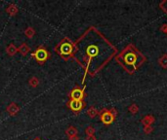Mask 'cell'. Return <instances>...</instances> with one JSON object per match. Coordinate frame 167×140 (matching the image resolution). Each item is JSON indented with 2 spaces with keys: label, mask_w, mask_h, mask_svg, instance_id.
Instances as JSON below:
<instances>
[{
  "label": "cell",
  "mask_w": 167,
  "mask_h": 140,
  "mask_svg": "<svg viewBox=\"0 0 167 140\" xmlns=\"http://www.w3.org/2000/svg\"><path fill=\"white\" fill-rule=\"evenodd\" d=\"M55 52L65 60H69L74 56V44L70 39L65 38L55 48Z\"/></svg>",
  "instance_id": "6da1fadb"
},
{
  "label": "cell",
  "mask_w": 167,
  "mask_h": 140,
  "mask_svg": "<svg viewBox=\"0 0 167 140\" xmlns=\"http://www.w3.org/2000/svg\"><path fill=\"white\" fill-rule=\"evenodd\" d=\"M32 54H33V57L35 58V59L38 62V63H40V64H43L47 59H49L51 57L50 53H49L46 49L43 48V47L37 48L36 51Z\"/></svg>",
  "instance_id": "7a4b0ae2"
},
{
  "label": "cell",
  "mask_w": 167,
  "mask_h": 140,
  "mask_svg": "<svg viewBox=\"0 0 167 140\" xmlns=\"http://www.w3.org/2000/svg\"><path fill=\"white\" fill-rule=\"evenodd\" d=\"M67 107H69L71 110H72L73 112H80L82 110V109L85 107V102L83 100H70L67 102Z\"/></svg>",
  "instance_id": "3957f363"
},
{
  "label": "cell",
  "mask_w": 167,
  "mask_h": 140,
  "mask_svg": "<svg viewBox=\"0 0 167 140\" xmlns=\"http://www.w3.org/2000/svg\"><path fill=\"white\" fill-rule=\"evenodd\" d=\"M100 116H101V120L105 125H110L111 123H113L114 121V117L113 115L110 114V112L107 109H104L103 111H101L100 113Z\"/></svg>",
  "instance_id": "277c9868"
},
{
  "label": "cell",
  "mask_w": 167,
  "mask_h": 140,
  "mask_svg": "<svg viewBox=\"0 0 167 140\" xmlns=\"http://www.w3.org/2000/svg\"><path fill=\"white\" fill-rule=\"evenodd\" d=\"M83 97H84V90L79 88H74L70 94V98L71 100H82Z\"/></svg>",
  "instance_id": "5b68a950"
},
{
  "label": "cell",
  "mask_w": 167,
  "mask_h": 140,
  "mask_svg": "<svg viewBox=\"0 0 167 140\" xmlns=\"http://www.w3.org/2000/svg\"><path fill=\"white\" fill-rule=\"evenodd\" d=\"M20 111V107H19L15 102H11L10 104L7 106V112L9 113L10 116H15L16 114Z\"/></svg>",
  "instance_id": "8992f818"
},
{
  "label": "cell",
  "mask_w": 167,
  "mask_h": 140,
  "mask_svg": "<svg viewBox=\"0 0 167 140\" xmlns=\"http://www.w3.org/2000/svg\"><path fill=\"white\" fill-rule=\"evenodd\" d=\"M136 59H137V58H136V54H132V53H129L127 54L126 56L124 57V60L125 62L130 64V65H134L135 62H136Z\"/></svg>",
  "instance_id": "52a82bcc"
},
{
  "label": "cell",
  "mask_w": 167,
  "mask_h": 140,
  "mask_svg": "<svg viewBox=\"0 0 167 140\" xmlns=\"http://www.w3.org/2000/svg\"><path fill=\"white\" fill-rule=\"evenodd\" d=\"M29 51H30V49H29V47L28 46V44H26V43H23L20 47L18 48V52L20 53L22 56H27V54L29 53Z\"/></svg>",
  "instance_id": "ba28073f"
},
{
  "label": "cell",
  "mask_w": 167,
  "mask_h": 140,
  "mask_svg": "<svg viewBox=\"0 0 167 140\" xmlns=\"http://www.w3.org/2000/svg\"><path fill=\"white\" fill-rule=\"evenodd\" d=\"M6 53H7L8 56L13 57L18 53V48L14 44H10L7 48H6Z\"/></svg>",
  "instance_id": "9c48e42d"
},
{
  "label": "cell",
  "mask_w": 167,
  "mask_h": 140,
  "mask_svg": "<svg viewBox=\"0 0 167 140\" xmlns=\"http://www.w3.org/2000/svg\"><path fill=\"white\" fill-rule=\"evenodd\" d=\"M153 122H154V118H153V116H152V115H148V116L142 119V124L144 125V126H152Z\"/></svg>",
  "instance_id": "30bf717a"
},
{
  "label": "cell",
  "mask_w": 167,
  "mask_h": 140,
  "mask_svg": "<svg viewBox=\"0 0 167 140\" xmlns=\"http://www.w3.org/2000/svg\"><path fill=\"white\" fill-rule=\"evenodd\" d=\"M65 132H66V134L69 136V137H71V136H75V135H77V133H78L77 130H76L74 126H72L67 127Z\"/></svg>",
  "instance_id": "8fae6325"
},
{
  "label": "cell",
  "mask_w": 167,
  "mask_h": 140,
  "mask_svg": "<svg viewBox=\"0 0 167 140\" xmlns=\"http://www.w3.org/2000/svg\"><path fill=\"white\" fill-rule=\"evenodd\" d=\"M6 12H7V13H8L11 17H14V16H16V14L18 13V8L16 7V5L11 4V5L8 6L7 9H6Z\"/></svg>",
  "instance_id": "7c38bea8"
},
{
  "label": "cell",
  "mask_w": 167,
  "mask_h": 140,
  "mask_svg": "<svg viewBox=\"0 0 167 140\" xmlns=\"http://www.w3.org/2000/svg\"><path fill=\"white\" fill-rule=\"evenodd\" d=\"M98 114H99V111L97 110V109H96L94 106L90 107L88 110H87V115H88L90 118H95Z\"/></svg>",
  "instance_id": "4fadbf2b"
},
{
  "label": "cell",
  "mask_w": 167,
  "mask_h": 140,
  "mask_svg": "<svg viewBox=\"0 0 167 140\" xmlns=\"http://www.w3.org/2000/svg\"><path fill=\"white\" fill-rule=\"evenodd\" d=\"M159 65L163 68H167V54H163L161 58H159L158 59Z\"/></svg>",
  "instance_id": "5bb4252c"
},
{
  "label": "cell",
  "mask_w": 167,
  "mask_h": 140,
  "mask_svg": "<svg viewBox=\"0 0 167 140\" xmlns=\"http://www.w3.org/2000/svg\"><path fill=\"white\" fill-rule=\"evenodd\" d=\"M28 84H29V86H30V87L36 88V87L39 85V80H38V78H36V77H32V78L29 79Z\"/></svg>",
  "instance_id": "9a60e30c"
},
{
  "label": "cell",
  "mask_w": 167,
  "mask_h": 140,
  "mask_svg": "<svg viewBox=\"0 0 167 140\" xmlns=\"http://www.w3.org/2000/svg\"><path fill=\"white\" fill-rule=\"evenodd\" d=\"M24 34H26V36H28V38H32L35 34V30L32 27H28L26 29V31H24Z\"/></svg>",
  "instance_id": "2e32d148"
},
{
  "label": "cell",
  "mask_w": 167,
  "mask_h": 140,
  "mask_svg": "<svg viewBox=\"0 0 167 140\" xmlns=\"http://www.w3.org/2000/svg\"><path fill=\"white\" fill-rule=\"evenodd\" d=\"M128 111L130 113H132V114H136L138 111H139V107L137 104H135V103H133V104H131L129 107H128Z\"/></svg>",
  "instance_id": "e0dca14e"
},
{
  "label": "cell",
  "mask_w": 167,
  "mask_h": 140,
  "mask_svg": "<svg viewBox=\"0 0 167 140\" xmlns=\"http://www.w3.org/2000/svg\"><path fill=\"white\" fill-rule=\"evenodd\" d=\"M95 129L92 126H87L85 129V133L87 135H94V133H95Z\"/></svg>",
  "instance_id": "ac0fdd59"
},
{
  "label": "cell",
  "mask_w": 167,
  "mask_h": 140,
  "mask_svg": "<svg viewBox=\"0 0 167 140\" xmlns=\"http://www.w3.org/2000/svg\"><path fill=\"white\" fill-rule=\"evenodd\" d=\"M153 127L152 126H144V132L147 133V134H150L151 132H152Z\"/></svg>",
  "instance_id": "d6986e66"
},
{
  "label": "cell",
  "mask_w": 167,
  "mask_h": 140,
  "mask_svg": "<svg viewBox=\"0 0 167 140\" xmlns=\"http://www.w3.org/2000/svg\"><path fill=\"white\" fill-rule=\"evenodd\" d=\"M109 112H110V114L111 115H113V116L115 118L116 117V115H117V112H116V110H115V109L114 108H113V109H110V110H109Z\"/></svg>",
  "instance_id": "ffe728a7"
},
{
  "label": "cell",
  "mask_w": 167,
  "mask_h": 140,
  "mask_svg": "<svg viewBox=\"0 0 167 140\" xmlns=\"http://www.w3.org/2000/svg\"><path fill=\"white\" fill-rule=\"evenodd\" d=\"M160 30H161L162 32L166 33L167 32V24H163V26L160 27Z\"/></svg>",
  "instance_id": "44dd1931"
},
{
  "label": "cell",
  "mask_w": 167,
  "mask_h": 140,
  "mask_svg": "<svg viewBox=\"0 0 167 140\" xmlns=\"http://www.w3.org/2000/svg\"><path fill=\"white\" fill-rule=\"evenodd\" d=\"M86 140H97L95 135H87L86 136Z\"/></svg>",
  "instance_id": "7402d4cb"
},
{
  "label": "cell",
  "mask_w": 167,
  "mask_h": 140,
  "mask_svg": "<svg viewBox=\"0 0 167 140\" xmlns=\"http://www.w3.org/2000/svg\"><path fill=\"white\" fill-rule=\"evenodd\" d=\"M69 140H79V137H78L77 135H75V136H71V137H69Z\"/></svg>",
  "instance_id": "603a6c76"
},
{
  "label": "cell",
  "mask_w": 167,
  "mask_h": 140,
  "mask_svg": "<svg viewBox=\"0 0 167 140\" xmlns=\"http://www.w3.org/2000/svg\"><path fill=\"white\" fill-rule=\"evenodd\" d=\"M33 140H41V139H40V138H38V137H36V138H34Z\"/></svg>",
  "instance_id": "cb8c5ba5"
},
{
  "label": "cell",
  "mask_w": 167,
  "mask_h": 140,
  "mask_svg": "<svg viewBox=\"0 0 167 140\" xmlns=\"http://www.w3.org/2000/svg\"><path fill=\"white\" fill-rule=\"evenodd\" d=\"M166 33H167V32H166Z\"/></svg>",
  "instance_id": "d4e9b609"
}]
</instances>
